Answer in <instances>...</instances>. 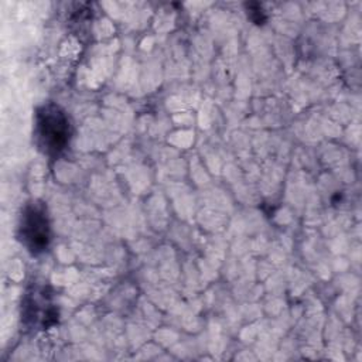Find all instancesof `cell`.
<instances>
[{
	"label": "cell",
	"mask_w": 362,
	"mask_h": 362,
	"mask_svg": "<svg viewBox=\"0 0 362 362\" xmlns=\"http://www.w3.org/2000/svg\"><path fill=\"white\" fill-rule=\"evenodd\" d=\"M34 133L42 153L58 157L66 150L72 129L64 109L49 102L37 109Z\"/></svg>",
	"instance_id": "cell-1"
},
{
	"label": "cell",
	"mask_w": 362,
	"mask_h": 362,
	"mask_svg": "<svg viewBox=\"0 0 362 362\" xmlns=\"http://www.w3.org/2000/svg\"><path fill=\"white\" fill-rule=\"evenodd\" d=\"M18 239L31 255H40L47 250L51 240V228L44 204L28 202L20 215Z\"/></svg>",
	"instance_id": "cell-2"
},
{
	"label": "cell",
	"mask_w": 362,
	"mask_h": 362,
	"mask_svg": "<svg viewBox=\"0 0 362 362\" xmlns=\"http://www.w3.org/2000/svg\"><path fill=\"white\" fill-rule=\"evenodd\" d=\"M23 318L30 327L48 328L58 320V311L49 301V294L45 288H35L25 297L23 304Z\"/></svg>",
	"instance_id": "cell-3"
}]
</instances>
